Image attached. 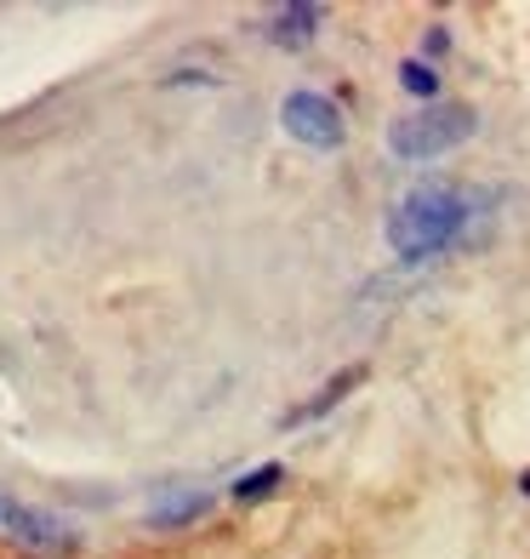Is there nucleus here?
Here are the masks:
<instances>
[{"mask_svg":"<svg viewBox=\"0 0 530 559\" xmlns=\"http://www.w3.org/2000/svg\"><path fill=\"white\" fill-rule=\"evenodd\" d=\"M479 206H485V200H479L473 189H457V183H422V189H411L394 206V217H388L394 258L427 263V258H439V251H450L468 235V223L479 217Z\"/></svg>","mask_w":530,"mask_h":559,"instance_id":"obj_1","label":"nucleus"},{"mask_svg":"<svg viewBox=\"0 0 530 559\" xmlns=\"http://www.w3.org/2000/svg\"><path fill=\"white\" fill-rule=\"evenodd\" d=\"M473 109L468 104H450V97H439V104H427V109H411V115H399L388 126V148L399 160H439L450 155V148H462L473 138Z\"/></svg>","mask_w":530,"mask_h":559,"instance_id":"obj_2","label":"nucleus"},{"mask_svg":"<svg viewBox=\"0 0 530 559\" xmlns=\"http://www.w3.org/2000/svg\"><path fill=\"white\" fill-rule=\"evenodd\" d=\"M280 126H286V138L309 143V148H337L342 143V109L325 92H291L280 104Z\"/></svg>","mask_w":530,"mask_h":559,"instance_id":"obj_3","label":"nucleus"},{"mask_svg":"<svg viewBox=\"0 0 530 559\" xmlns=\"http://www.w3.org/2000/svg\"><path fill=\"white\" fill-rule=\"evenodd\" d=\"M0 520H7V531L29 548H46V554L74 548V531L58 514H40V508H23V502H0Z\"/></svg>","mask_w":530,"mask_h":559,"instance_id":"obj_4","label":"nucleus"},{"mask_svg":"<svg viewBox=\"0 0 530 559\" xmlns=\"http://www.w3.org/2000/svg\"><path fill=\"white\" fill-rule=\"evenodd\" d=\"M314 23H320V7H280L268 17V40L274 46H309Z\"/></svg>","mask_w":530,"mask_h":559,"instance_id":"obj_5","label":"nucleus"},{"mask_svg":"<svg viewBox=\"0 0 530 559\" xmlns=\"http://www.w3.org/2000/svg\"><path fill=\"white\" fill-rule=\"evenodd\" d=\"M206 508H212L206 491H171V497H160L155 508H148V525H189L194 514H206Z\"/></svg>","mask_w":530,"mask_h":559,"instance_id":"obj_6","label":"nucleus"},{"mask_svg":"<svg viewBox=\"0 0 530 559\" xmlns=\"http://www.w3.org/2000/svg\"><path fill=\"white\" fill-rule=\"evenodd\" d=\"M399 86H406L411 97H434V104H439V74L427 69L422 58H411L406 69H399Z\"/></svg>","mask_w":530,"mask_h":559,"instance_id":"obj_7","label":"nucleus"},{"mask_svg":"<svg viewBox=\"0 0 530 559\" xmlns=\"http://www.w3.org/2000/svg\"><path fill=\"white\" fill-rule=\"evenodd\" d=\"M280 479H286V468H280V463H268V468H257V474H240V479H234V497H240V502L268 497L274 486H280Z\"/></svg>","mask_w":530,"mask_h":559,"instance_id":"obj_8","label":"nucleus"},{"mask_svg":"<svg viewBox=\"0 0 530 559\" xmlns=\"http://www.w3.org/2000/svg\"><path fill=\"white\" fill-rule=\"evenodd\" d=\"M445 46H450V35H445V29H427V40H422V52H427V58L445 52Z\"/></svg>","mask_w":530,"mask_h":559,"instance_id":"obj_9","label":"nucleus"}]
</instances>
